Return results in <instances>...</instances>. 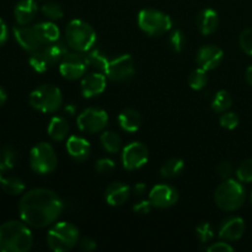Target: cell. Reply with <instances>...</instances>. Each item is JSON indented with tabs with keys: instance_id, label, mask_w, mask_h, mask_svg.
<instances>
[{
	"instance_id": "cell-1",
	"label": "cell",
	"mask_w": 252,
	"mask_h": 252,
	"mask_svg": "<svg viewBox=\"0 0 252 252\" xmlns=\"http://www.w3.org/2000/svg\"><path fill=\"white\" fill-rule=\"evenodd\" d=\"M63 211V199L48 189H30L22 194L19 203L21 220L34 229L47 228L54 224Z\"/></svg>"
},
{
	"instance_id": "cell-2",
	"label": "cell",
	"mask_w": 252,
	"mask_h": 252,
	"mask_svg": "<svg viewBox=\"0 0 252 252\" xmlns=\"http://www.w3.org/2000/svg\"><path fill=\"white\" fill-rule=\"evenodd\" d=\"M33 245L31 229L22 220H7L0 225V251L27 252Z\"/></svg>"
},
{
	"instance_id": "cell-3",
	"label": "cell",
	"mask_w": 252,
	"mask_h": 252,
	"mask_svg": "<svg viewBox=\"0 0 252 252\" xmlns=\"http://www.w3.org/2000/svg\"><path fill=\"white\" fill-rule=\"evenodd\" d=\"M245 199V187L239 180H224L214 192V201L217 207L224 212L238 211L244 206Z\"/></svg>"
},
{
	"instance_id": "cell-4",
	"label": "cell",
	"mask_w": 252,
	"mask_h": 252,
	"mask_svg": "<svg viewBox=\"0 0 252 252\" xmlns=\"http://www.w3.org/2000/svg\"><path fill=\"white\" fill-rule=\"evenodd\" d=\"M80 240L78 226L69 221L52 224L47 234V245L54 252H68L73 250Z\"/></svg>"
},
{
	"instance_id": "cell-5",
	"label": "cell",
	"mask_w": 252,
	"mask_h": 252,
	"mask_svg": "<svg viewBox=\"0 0 252 252\" xmlns=\"http://www.w3.org/2000/svg\"><path fill=\"white\" fill-rule=\"evenodd\" d=\"M97 34L94 27L84 20L74 19L65 27V41L69 48L76 52H89L96 43Z\"/></svg>"
},
{
	"instance_id": "cell-6",
	"label": "cell",
	"mask_w": 252,
	"mask_h": 252,
	"mask_svg": "<svg viewBox=\"0 0 252 252\" xmlns=\"http://www.w3.org/2000/svg\"><path fill=\"white\" fill-rule=\"evenodd\" d=\"M29 102L31 107L42 113H54L63 105L61 89L52 84H43L30 94Z\"/></svg>"
},
{
	"instance_id": "cell-7",
	"label": "cell",
	"mask_w": 252,
	"mask_h": 252,
	"mask_svg": "<svg viewBox=\"0 0 252 252\" xmlns=\"http://www.w3.org/2000/svg\"><path fill=\"white\" fill-rule=\"evenodd\" d=\"M138 25L144 33L159 37L171 30L172 20L169 15L160 10L143 9L138 14Z\"/></svg>"
},
{
	"instance_id": "cell-8",
	"label": "cell",
	"mask_w": 252,
	"mask_h": 252,
	"mask_svg": "<svg viewBox=\"0 0 252 252\" xmlns=\"http://www.w3.org/2000/svg\"><path fill=\"white\" fill-rule=\"evenodd\" d=\"M30 166L36 174H52L58 166V157L49 143H37L30 152Z\"/></svg>"
},
{
	"instance_id": "cell-9",
	"label": "cell",
	"mask_w": 252,
	"mask_h": 252,
	"mask_svg": "<svg viewBox=\"0 0 252 252\" xmlns=\"http://www.w3.org/2000/svg\"><path fill=\"white\" fill-rule=\"evenodd\" d=\"M76 125L81 132L89 134L103 132L108 125V115L105 110L89 107L80 112L76 118Z\"/></svg>"
},
{
	"instance_id": "cell-10",
	"label": "cell",
	"mask_w": 252,
	"mask_h": 252,
	"mask_svg": "<svg viewBox=\"0 0 252 252\" xmlns=\"http://www.w3.org/2000/svg\"><path fill=\"white\" fill-rule=\"evenodd\" d=\"M89 68L88 57L83 52H69L59 63V71L66 80H78L83 78Z\"/></svg>"
},
{
	"instance_id": "cell-11",
	"label": "cell",
	"mask_w": 252,
	"mask_h": 252,
	"mask_svg": "<svg viewBox=\"0 0 252 252\" xmlns=\"http://www.w3.org/2000/svg\"><path fill=\"white\" fill-rule=\"evenodd\" d=\"M135 73L134 59L130 54H122L108 63L105 74L107 79L116 83H125L133 78Z\"/></svg>"
},
{
	"instance_id": "cell-12",
	"label": "cell",
	"mask_w": 252,
	"mask_h": 252,
	"mask_svg": "<svg viewBox=\"0 0 252 252\" xmlns=\"http://www.w3.org/2000/svg\"><path fill=\"white\" fill-rule=\"evenodd\" d=\"M149 161V149L140 142H132L123 148L122 165L128 171L139 170Z\"/></svg>"
},
{
	"instance_id": "cell-13",
	"label": "cell",
	"mask_w": 252,
	"mask_h": 252,
	"mask_svg": "<svg viewBox=\"0 0 252 252\" xmlns=\"http://www.w3.org/2000/svg\"><path fill=\"white\" fill-rule=\"evenodd\" d=\"M149 201L154 208H171L179 201V192L171 185H157L149 191Z\"/></svg>"
},
{
	"instance_id": "cell-14",
	"label": "cell",
	"mask_w": 252,
	"mask_h": 252,
	"mask_svg": "<svg viewBox=\"0 0 252 252\" xmlns=\"http://www.w3.org/2000/svg\"><path fill=\"white\" fill-rule=\"evenodd\" d=\"M224 58V52L220 47L214 46V44H207L201 47L197 52L196 62L199 68L209 71L218 68L221 64Z\"/></svg>"
},
{
	"instance_id": "cell-15",
	"label": "cell",
	"mask_w": 252,
	"mask_h": 252,
	"mask_svg": "<svg viewBox=\"0 0 252 252\" xmlns=\"http://www.w3.org/2000/svg\"><path fill=\"white\" fill-rule=\"evenodd\" d=\"M14 36L16 38L17 43L25 49V51L32 52L37 51L43 46V42L39 38L38 33H37L34 26H29V25H17L14 27Z\"/></svg>"
},
{
	"instance_id": "cell-16",
	"label": "cell",
	"mask_w": 252,
	"mask_h": 252,
	"mask_svg": "<svg viewBox=\"0 0 252 252\" xmlns=\"http://www.w3.org/2000/svg\"><path fill=\"white\" fill-rule=\"evenodd\" d=\"M106 74L101 71L85 74L81 79V94L85 98H93L101 95L106 90Z\"/></svg>"
},
{
	"instance_id": "cell-17",
	"label": "cell",
	"mask_w": 252,
	"mask_h": 252,
	"mask_svg": "<svg viewBox=\"0 0 252 252\" xmlns=\"http://www.w3.org/2000/svg\"><path fill=\"white\" fill-rule=\"evenodd\" d=\"M245 233V221L240 217H229L224 219L219 228V238L225 241H236Z\"/></svg>"
},
{
	"instance_id": "cell-18",
	"label": "cell",
	"mask_w": 252,
	"mask_h": 252,
	"mask_svg": "<svg viewBox=\"0 0 252 252\" xmlns=\"http://www.w3.org/2000/svg\"><path fill=\"white\" fill-rule=\"evenodd\" d=\"M132 189L127 184L121 181L112 182L105 191V201L111 207L123 206L129 199Z\"/></svg>"
},
{
	"instance_id": "cell-19",
	"label": "cell",
	"mask_w": 252,
	"mask_h": 252,
	"mask_svg": "<svg viewBox=\"0 0 252 252\" xmlns=\"http://www.w3.org/2000/svg\"><path fill=\"white\" fill-rule=\"evenodd\" d=\"M65 148L68 154L76 161H85L91 154V145L85 138L71 135L66 139Z\"/></svg>"
},
{
	"instance_id": "cell-20",
	"label": "cell",
	"mask_w": 252,
	"mask_h": 252,
	"mask_svg": "<svg viewBox=\"0 0 252 252\" xmlns=\"http://www.w3.org/2000/svg\"><path fill=\"white\" fill-rule=\"evenodd\" d=\"M38 6L34 0H20L14 9V16L17 25H30L36 17Z\"/></svg>"
},
{
	"instance_id": "cell-21",
	"label": "cell",
	"mask_w": 252,
	"mask_h": 252,
	"mask_svg": "<svg viewBox=\"0 0 252 252\" xmlns=\"http://www.w3.org/2000/svg\"><path fill=\"white\" fill-rule=\"evenodd\" d=\"M219 26V15L214 9L207 7L197 16V27L204 36L214 33Z\"/></svg>"
},
{
	"instance_id": "cell-22",
	"label": "cell",
	"mask_w": 252,
	"mask_h": 252,
	"mask_svg": "<svg viewBox=\"0 0 252 252\" xmlns=\"http://www.w3.org/2000/svg\"><path fill=\"white\" fill-rule=\"evenodd\" d=\"M118 125L125 132L134 133L142 126V116L134 108H126L118 115Z\"/></svg>"
},
{
	"instance_id": "cell-23",
	"label": "cell",
	"mask_w": 252,
	"mask_h": 252,
	"mask_svg": "<svg viewBox=\"0 0 252 252\" xmlns=\"http://www.w3.org/2000/svg\"><path fill=\"white\" fill-rule=\"evenodd\" d=\"M44 51H46L49 62H51L52 66H53L56 64L61 63L64 57L69 53V46L66 41L59 38L57 41L51 42V43L44 44Z\"/></svg>"
},
{
	"instance_id": "cell-24",
	"label": "cell",
	"mask_w": 252,
	"mask_h": 252,
	"mask_svg": "<svg viewBox=\"0 0 252 252\" xmlns=\"http://www.w3.org/2000/svg\"><path fill=\"white\" fill-rule=\"evenodd\" d=\"M47 130H48V135L54 142H62L69 134V123L66 118L62 117V116H54L49 121Z\"/></svg>"
},
{
	"instance_id": "cell-25",
	"label": "cell",
	"mask_w": 252,
	"mask_h": 252,
	"mask_svg": "<svg viewBox=\"0 0 252 252\" xmlns=\"http://www.w3.org/2000/svg\"><path fill=\"white\" fill-rule=\"evenodd\" d=\"M36 29L37 33H38L39 38L44 44L51 43V42L57 41L61 38V30L57 26L54 22L52 21H43L38 22V24L33 25Z\"/></svg>"
},
{
	"instance_id": "cell-26",
	"label": "cell",
	"mask_w": 252,
	"mask_h": 252,
	"mask_svg": "<svg viewBox=\"0 0 252 252\" xmlns=\"http://www.w3.org/2000/svg\"><path fill=\"white\" fill-rule=\"evenodd\" d=\"M29 63L31 65V68L34 71H37V73H44V71H47L51 68L52 64L49 62L46 51H44V44L41 48L37 49V51L32 52L31 56H30Z\"/></svg>"
},
{
	"instance_id": "cell-27",
	"label": "cell",
	"mask_w": 252,
	"mask_h": 252,
	"mask_svg": "<svg viewBox=\"0 0 252 252\" xmlns=\"http://www.w3.org/2000/svg\"><path fill=\"white\" fill-rule=\"evenodd\" d=\"M185 170V161L180 158H171L162 164L160 174L165 179H174L180 176Z\"/></svg>"
},
{
	"instance_id": "cell-28",
	"label": "cell",
	"mask_w": 252,
	"mask_h": 252,
	"mask_svg": "<svg viewBox=\"0 0 252 252\" xmlns=\"http://www.w3.org/2000/svg\"><path fill=\"white\" fill-rule=\"evenodd\" d=\"M100 142L103 149L110 154H116L122 148V139L113 130H103L100 137Z\"/></svg>"
},
{
	"instance_id": "cell-29",
	"label": "cell",
	"mask_w": 252,
	"mask_h": 252,
	"mask_svg": "<svg viewBox=\"0 0 252 252\" xmlns=\"http://www.w3.org/2000/svg\"><path fill=\"white\" fill-rule=\"evenodd\" d=\"M86 57H88L89 66L94 68L95 70L101 71V73H105L108 63H110V59L107 58V56L101 49L91 48L86 54Z\"/></svg>"
},
{
	"instance_id": "cell-30",
	"label": "cell",
	"mask_w": 252,
	"mask_h": 252,
	"mask_svg": "<svg viewBox=\"0 0 252 252\" xmlns=\"http://www.w3.org/2000/svg\"><path fill=\"white\" fill-rule=\"evenodd\" d=\"M1 189L5 193L10 196H19L22 194L26 189L25 182L16 176H7L4 177L1 181Z\"/></svg>"
},
{
	"instance_id": "cell-31",
	"label": "cell",
	"mask_w": 252,
	"mask_h": 252,
	"mask_svg": "<svg viewBox=\"0 0 252 252\" xmlns=\"http://www.w3.org/2000/svg\"><path fill=\"white\" fill-rule=\"evenodd\" d=\"M231 105H233V97L226 90H219L212 101V108L217 113L226 112L231 107Z\"/></svg>"
},
{
	"instance_id": "cell-32",
	"label": "cell",
	"mask_w": 252,
	"mask_h": 252,
	"mask_svg": "<svg viewBox=\"0 0 252 252\" xmlns=\"http://www.w3.org/2000/svg\"><path fill=\"white\" fill-rule=\"evenodd\" d=\"M16 164V152L11 147L0 149V171H10Z\"/></svg>"
},
{
	"instance_id": "cell-33",
	"label": "cell",
	"mask_w": 252,
	"mask_h": 252,
	"mask_svg": "<svg viewBox=\"0 0 252 252\" xmlns=\"http://www.w3.org/2000/svg\"><path fill=\"white\" fill-rule=\"evenodd\" d=\"M207 84H208V75H207V70H204V69L198 68L189 74V85L193 90H203Z\"/></svg>"
},
{
	"instance_id": "cell-34",
	"label": "cell",
	"mask_w": 252,
	"mask_h": 252,
	"mask_svg": "<svg viewBox=\"0 0 252 252\" xmlns=\"http://www.w3.org/2000/svg\"><path fill=\"white\" fill-rule=\"evenodd\" d=\"M42 12L46 17H48L52 21H56V20H61L64 16L63 7L61 6V4L54 1H49L47 4H44L42 6Z\"/></svg>"
},
{
	"instance_id": "cell-35",
	"label": "cell",
	"mask_w": 252,
	"mask_h": 252,
	"mask_svg": "<svg viewBox=\"0 0 252 252\" xmlns=\"http://www.w3.org/2000/svg\"><path fill=\"white\" fill-rule=\"evenodd\" d=\"M236 177L239 181L245 182V184L252 182V158L239 165V167L236 169Z\"/></svg>"
},
{
	"instance_id": "cell-36",
	"label": "cell",
	"mask_w": 252,
	"mask_h": 252,
	"mask_svg": "<svg viewBox=\"0 0 252 252\" xmlns=\"http://www.w3.org/2000/svg\"><path fill=\"white\" fill-rule=\"evenodd\" d=\"M169 43L170 47L174 52H182V49L185 48V44H186V37H185L184 32L181 30H175L169 37Z\"/></svg>"
},
{
	"instance_id": "cell-37",
	"label": "cell",
	"mask_w": 252,
	"mask_h": 252,
	"mask_svg": "<svg viewBox=\"0 0 252 252\" xmlns=\"http://www.w3.org/2000/svg\"><path fill=\"white\" fill-rule=\"evenodd\" d=\"M219 123H220L221 127L225 128V129L233 130L238 127L239 123H240V120H239V116L236 115V113L228 112V111H226V112H223V115L220 116Z\"/></svg>"
},
{
	"instance_id": "cell-38",
	"label": "cell",
	"mask_w": 252,
	"mask_h": 252,
	"mask_svg": "<svg viewBox=\"0 0 252 252\" xmlns=\"http://www.w3.org/2000/svg\"><path fill=\"white\" fill-rule=\"evenodd\" d=\"M196 234L202 244L209 243V241H212V239L214 238L213 228H212L211 224L207 223V221L206 223H201L198 226H197Z\"/></svg>"
},
{
	"instance_id": "cell-39",
	"label": "cell",
	"mask_w": 252,
	"mask_h": 252,
	"mask_svg": "<svg viewBox=\"0 0 252 252\" xmlns=\"http://www.w3.org/2000/svg\"><path fill=\"white\" fill-rule=\"evenodd\" d=\"M240 48L245 52L248 56H252V27L245 29L239 37Z\"/></svg>"
},
{
	"instance_id": "cell-40",
	"label": "cell",
	"mask_w": 252,
	"mask_h": 252,
	"mask_svg": "<svg viewBox=\"0 0 252 252\" xmlns=\"http://www.w3.org/2000/svg\"><path fill=\"white\" fill-rule=\"evenodd\" d=\"M115 161L112 159H108V158H101L95 164V170L100 175H110L111 172L115 171Z\"/></svg>"
},
{
	"instance_id": "cell-41",
	"label": "cell",
	"mask_w": 252,
	"mask_h": 252,
	"mask_svg": "<svg viewBox=\"0 0 252 252\" xmlns=\"http://www.w3.org/2000/svg\"><path fill=\"white\" fill-rule=\"evenodd\" d=\"M154 208L152 204V202L149 201V198L148 199H142V201L137 202V203L133 206V211H134V213L137 214H140V216H147V214L150 213V211Z\"/></svg>"
},
{
	"instance_id": "cell-42",
	"label": "cell",
	"mask_w": 252,
	"mask_h": 252,
	"mask_svg": "<svg viewBox=\"0 0 252 252\" xmlns=\"http://www.w3.org/2000/svg\"><path fill=\"white\" fill-rule=\"evenodd\" d=\"M208 252H233L234 248L225 240L218 241V243H213L206 248Z\"/></svg>"
},
{
	"instance_id": "cell-43",
	"label": "cell",
	"mask_w": 252,
	"mask_h": 252,
	"mask_svg": "<svg viewBox=\"0 0 252 252\" xmlns=\"http://www.w3.org/2000/svg\"><path fill=\"white\" fill-rule=\"evenodd\" d=\"M217 172L223 180L230 179L231 174H233V165L230 161H221L217 166Z\"/></svg>"
},
{
	"instance_id": "cell-44",
	"label": "cell",
	"mask_w": 252,
	"mask_h": 252,
	"mask_svg": "<svg viewBox=\"0 0 252 252\" xmlns=\"http://www.w3.org/2000/svg\"><path fill=\"white\" fill-rule=\"evenodd\" d=\"M79 248L83 251L90 252L95 250V249L97 248V245H96V241L94 240V239L85 236V238H83L81 240H79Z\"/></svg>"
},
{
	"instance_id": "cell-45",
	"label": "cell",
	"mask_w": 252,
	"mask_h": 252,
	"mask_svg": "<svg viewBox=\"0 0 252 252\" xmlns=\"http://www.w3.org/2000/svg\"><path fill=\"white\" fill-rule=\"evenodd\" d=\"M7 38H9V31H7V26L4 22V20L0 17V47L4 46L6 43Z\"/></svg>"
},
{
	"instance_id": "cell-46",
	"label": "cell",
	"mask_w": 252,
	"mask_h": 252,
	"mask_svg": "<svg viewBox=\"0 0 252 252\" xmlns=\"http://www.w3.org/2000/svg\"><path fill=\"white\" fill-rule=\"evenodd\" d=\"M147 191H148V187L144 182H138V184H135L132 189L133 193H134L137 197H139V198H142V197L147 193Z\"/></svg>"
},
{
	"instance_id": "cell-47",
	"label": "cell",
	"mask_w": 252,
	"mask_h": 252,
	"mask_svg": "<svg viewBox=\"0 0 252 252\" xmlns=\"http://www.w3.org/2000/svg\"><path fill=\"white\" fill-rule=\"evenodd\" d=\"M7 100V95H6V91L0 86V106L4 105Z\"/></svg>"
},
{
	"instance_id": "cell-48",
	"label": "cell",
	"mask_w": 252,
	"mask_h": 252,
	"mask_svg": "<svg viewBox=\"0 0 252 252\" xmlns=\"http://www.w3.org/2000/svg\"><path fill=\"white\" fill-rule=\"evenodd\" d=\"M245 78H246V81H248V83L250 84V85H252V65L249 66V68L246 69Z\"/></svg>"
},
{
	"instance_id": "cell-49",
	"label": "cell",
	"mask_w": 252,
	"mask_h": 252,
	"mask_svg": "<svg viewBox=\"0 0 252 252\" xmlns=\"http://www.w3.org/2000/svg\"><path fill=\"white\" fill-rule=\"evenodd\" d=\"M65 111L69 113V115L73 116L74 113H75V106H74V105H68L65 107Z\"/></svg>"
},
{
	"instance_id": "cell-50",
	"label": "cell",
	"mask_w": 252,
	"mask_h": 252,
	"mask_svg": "<svg viewBox=\"0 0 252 252\" xmlns=\"http://www.w3.org/2000/svg\"><path fill=\"white\" fill-rule=\"evenodd\" d=\"M1 172V171H0ZM1 181H2V177H1V174H0V187H1Z\"/></svg>"
},
{
	"instance_id": "cell-51",
	"label": "cell",
	"mask_w": 252,
	"mask_h": 252,
	"mask_svg": "<svg viewBox=\"0 0 252 252\" xmlns=\"http://www.w3.org/2000/svg\"><path fill=\"white\" fill-rule=\"evenodd\" d=\"M251 203H252V193H251Z\"/></svg>"
}]
</instances>
